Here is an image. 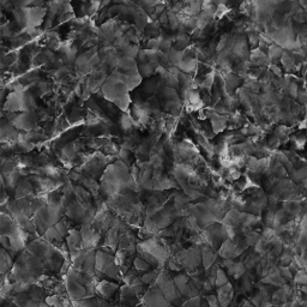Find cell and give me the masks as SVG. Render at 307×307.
I'll return each instance as SVG.
<instances>
[{"label": "cell", "mask_w": 307, "mask_h": 307, "mask_svg": "<svg viewBox=\"0 0 307 307\" xmlns=\"http://www.w3.org/2000/svg\"><path fill=\"white\" fill-rule=\"evenodd\" d=\"M66 243H68V248L70 251V257L71 259L75 257L77 253L81 252L83 250V240H82V233H81V227L79 228L70 229L68 236H66Z\"/></svg>", "instance_id": "9a60e30c"}, {"label": "cell", "mask_w": 307, "mask_h": 307, "mask_svg": "<svg viewBox=\"0 0 307 307\" xmlns=\"http://www.w3.org/2000/svg\"><path fill=\"white\" fill-rule=\"evenodd\" d=\"M43 273H45V271H43L40 260L25 249L16 257L12 270L4 279L11 283L23 282L30 283V285H36L39 278L43 275Z\"/></svg>", "instance_id": "6da1fadb"}, {"label": "cell", "mask_w": 307, "mask_h": 307, "mask_svg": "<svg viewBox=\"0 0 307 307\" xmlns=\"http://www.w3.org/2000/svg\"><path fill=\"white\" fill-rule=\"evenodd\" d=\"M235 298L234 294V287L230 282L226 283L225 286L220 287L218 289V299L220 301L221 307H227L230 302L233 301V299Z\"/></svg>", "instance_id": "ffe728a7"}, {"label": "cell", "mask_w": 307, "mask_h": 307, "mask_svg": "<svg viewBox=\"0 0 307 307\" xmlns=\"http://www.w3.org/2000/svg\"><path fill=\"white\" fill-rule=\"evenodd\" d=\"M34 193H35V188L34 185L29 181V179H19V181L15 190V201L26 198V197H30V196H35Z\"/></svg>", "instance_id": "ac0fdd59"}, {"label": "cell", "mask_w": 307, "mask_h": 307, "mask_svg": "<svg viewBox=\"0 0 307 307\" xmlns=\"http://www.w3.org/2000/svg\"><path fill=\"white\" fill-rule=\"evenodd\" d=\"M121 221H122V219L119 218V216H116L113 226L109 228L108 232L103 235L101 246H100V249L103 250V251L112 253V255H115V252L118 251L119 240H120V229H121Z\"/></svg>", "instance_id": "30bf717a"}, {"label": "cell", "mask_w": 307, "mask_h": 307, "mask_svg": "<svg viewBox=\"0 0 307 307\" xmlns=\"http://www.w3.org/2000/svg\"><path fill=\"white\" fill-rule=\"evenodd\" d=\"M26 250L34 255L41 263L45 273L59 275L66 258L55 246L46 241L42 236L26 246Z\"/></svg>", "instance_id": "7a4b0ae2"}, {"label": "cell", "mask_w": 307, "mask_h": 307, "mask_svg": "<svg viewBox=\"0 0 307 307\" xmlns=\"http://www.w3.org/2000/svg\"><path fill=\"white\" fill-rule=\"evenodd\" d=\"M161 271H162V269H152L148 272L142 273V275H141L142 282L148 287L154 285V283L156 282V280H158L160 272H161Z\"/></svg>", "instance_id": "cb8c5ba5"}, {"label": "cell", "mask_w": 307, "mask_h": 307, "mask_svg": "<svg viewBox=\"0 0 307 307\" xmlns=\"http://www.w3.org/2000/svg\"><path fill=\"white\" fill-rule=\"evenodd\" d=\"M136 307H148V306H146V305H145V303H143V302H141V303H139V305H137Z\"/></svg>", "instance_id": "4dcf8cb0"}, {"label": "cell", "mask_w": 307, "mask_h": 307, "mask_svg": "<svg viewBox=\"0 0 307 307\" xmlns=\"http://www.w3.org/2000/svg\"><path fill=\"white\" fill-rule=\"evenodd\" d=\"M120 287L121 285L118 282L111 281V280H103L96 285V295L101 296L102 299L108 300V301H112V299L119 292Z\"/></svg>", "instance_id": "5bb4252c"}, {"label": "cell", "mask_w": 307, "mask_h": 307, "mask_svg": "<svg viewBox=\"0 0 307 307\" xmlns=\"http://www.w3.org/2000/svg\"><path fill=\"white\" fill-rule=\"evenodd\" d=\"M155 285L159 287V289L161 290L162 294L166 296V299L168 300L172 305H174L175 307H181L185 299L182 298V295L180 294L178 288H176L172 272L169 271L168 269H162L158 280H156Z\"/></svg>", "instance_id": "5b68a950"}, {"label": "cell", "mask_w": 307, "mask_h": 307, "mask_svg": "<svg viewBox=\"0 0 307 307\" xmlns=\"http://www.w3.org/2000/svg\"><path fill=\"white\" fill-rule=\"evenodd\" d=\"M204 233L210 245H211L218 252L219 250L221 249L223 243L229 239V233L223 223H219V222L211 223V225H209L206 228H204Z\"/></svg>", "instance_id": "9c48e42d"}, {"label": "cell", "mask_w": 307, "mask_h": 307, "mask_svg": "<svg viewBox=\"0 0 307 307\" xmlns=\"http://www.w3.org/2000/svg\"><path fill=\"white\" fill-rule=\"evenodd\" d=\"M39 307H53V306H51V305H48V303H47V302H46V301H43V302H41V303H40V305H39Z\"/></svg>", "instance_id": "f546056e"}, {"label": "cell", "mask_w": 307, "mask_h": 307, "mask_svg": "<svg viewBox=\"0 0 307 307\" xmlns=\"http://www.w3.org/2000/svg\"><path fill=\"white\" fill-rule=\"evenodd\" d=\"M142 302L148 307H175L166 299V296L162 294V292L155 283L149 286L148 290L142 298Z\"/></svg>", "instance_id": "4fadbf2b"}, {"label": "cell", "mask_w": 307, "mask_h": 307, "mask_svg": "<svg viewBox=\"0 0 307 307\" xmlns=\"http://www.w3.org/2000/svg\"><path fill=\"white\" fill-rule=\"evenodd\" d=\"M202 301L203 296H196V298L185 300L181 307H202Z\"/></svg>", "instance_id": "484cf974"}, {"label": "cell", "mask_w": 307, "mask_h": 307, "mask_svg": "<svg viewBox=\"0 0 307 307\" xmlns=\"http://www.w3.org/2000/svg\"><path fill=\"white\" fill-rule=\"evenodd\" d=\"M142 251L149 253L150 256H152L154 258H156L160 262V264L162 265V268H166L167 262L171 258L168 250L165 245H163L162 240L159 236H154L151 239L144 240L138 243V248Z\"/></svg>", "instance_id": "ba28073f"}, {"label": "cell", "mask_w": 307, "mask_h": 307, "mask_svg": "<svg viewBox=\"0 0 307 307\" xmlns=\"http://www.w3.org/2000/svg\"><path fill=\"white\" fill-rule=\"evenodd\" d=\"M13 263H15V258L5 249H2V251H0V273H2V279L9 275L10 271L12 270Z\"/></svg>", "instance_id": "44dd1931"}, {"label": "cell", "mask_w": 307, "mask_h": 307, "mask_svg": "<svg viewBox=\"0 0 307 307\" xmlns=\"http://www.w3.org/2000/svg\"><path fill=\"white\" fill-rule=\"evenodd\" d=\"M96 271L105 276L106 280L122 283V273L120 270V266L116 264L115 255L103 251L101 249L96 250V263H95Z\"/></svg>", "instance_id": "277c9868"}, {"label": "cell", "mask_w": 307, "mask_h": 307, "mask_svg": "<svg viewBox=\"0 0 307 307\" xmlns=\"http://www.w3.org/2000/svg\"><path fill=\"white\" fill-rule=\"evenodd\" d=\"M72 260V269L77 271L84 273L89 278L96 280V250H84L78 252L73 257Z\"/></svg>", "instance_id": "52a82bcc"}, {"label": "cell", "mask_w": 307, "mask_h": 307, "mask_svg": "<svg viewBox=\"0 0 307 307\" xmlns=\"http://www.w3.org/2000/svg\"><path fill=\"white\" fill-rule=\"evenodd\" d=\"M228 282H229L228 281V276L226 275L225 270L219 268L218 273H216V283H215L216 288H220V287L225 286L226 283H228Z\"/></svg>", "instance_id": "d4e9b609"}, {"label": "cell", "mask_w": 307, "mask_h": 307, "mask_svg": "<svg viewBox=\"0 0 307 307\" xmlns=\"http://www.w3.org/2000/svg\"><path fill=\"white\" fill-rule=\"evenodd\" d=\"M64 216L65 211L60 205L43 204L35 212V215L33 216V221L35 223L39 235L42 236L51 227L55 226Z\"/></svg>", "instance_id": "3957f363"}, {"label": "cell", "mask_w": 307, "mask_h": 307, "mask_svg": "<svg viewBox=\"0 0 307 307\" xmlns=\"http://www.w3.org/2000/svg\"><path fill=\"white\" fill-rule=\"evenodd\" d=\"M173 259L181 266V269L185 272H192L195 270L202 268V250L201 246L191 245L189 248L182 249L175 256H173Z\"/></svg>", "instance_id": "8992f818"}, {"label": "cell", "mask_w": 307, "mask_h": 307, "mask_svg": "<svg viewBox=\"0 0 307 307\" xmlns=\"http://www.w3.org/2000/svg\"><path fill=\"white\" fill-rule=\"evenodd\" d=\"M46 302L53 307H73V301L70 299L68 293L49 295L46 298Z\"/></svg>", "instance_id": "7402d4cb"}, {"label": "cell", "mask_w": 307, "mask_h": 307, "mask_svg": "<svg viewBox=\"0 0 307 307\" xmlns=\"http://www.w3.org/2000/svg\"><path fill=\"white\" fill-rule=\"evenodd\" d=\"M202 307H210V306H209V303H208V301H206V300H205V298H204V296H203V301H202Z\"/></svg>", "instance_id": "f1b7e54d"}, {"label": "cell", "mask_w": 307, "mask_h": 307, "mask_svg": "<svg viewBox=\"0 0 307 307\" xmlns=\"http://www.w3.org/2000/svg\"><path fill=\"white\" fill-rule=\"evenodd\" d=\"M25 10V16H26V24L30 28H36L40 25L43 21L45 17L46 10L41 8H30V9H24Z\"/></svg>", "instance_id": "d6986e66"}, {"label": "cell", "mask_w": 307, "mask_h": 307, "mask_svg": "<svg viewBox=\"0 0 307 307\" xmlns=\"http://www.w3.org/2000/svg\"><path fill=\"white\" fill-rule=\"evenodd\" d=\"M83 249L84 250H98L100 249L103 236L96 230L91 223H85L81 226Z\"/></svg>", "instance_id": "7c38bea8"}, {"label": "cell", "mask_w": 307, "mask_h": 307, "mask_svg": "<svg viewBox=\"0 0 307 307\" xmlns=\"http://www.w3.org/2000/svg\"><path fill=\"white\" fill-rule=\"evenodd\" d=\"M143 3H144V4H146V5H152L154 3H155V0H142Z\"/></svg>", "instance_id": "83f0119b"}, {"label": "cell", "mask_w": 307, "mask_h": 307, "mask_svg": "<svg viewBox=\"0 0 307 307\" xmlns=\"http://www.w3.org/2000/svg\"><path fill=\"white\" fill-rule=\"evenodd\" d=\"M133 268L137 270V272H138L139 275H142V273L144 272H148L150 270L154 269L152 266L150 265L148 262H145V260L139 255H136L135 257V260H133Z\"/></svg>", "instance_id": "603a6c76"}, {"label": "cell", "mask_w": 307, "mask_h": 307, "mask_svg": "<svg viewBox=\"0 0 307 307\" xmlns=\"http://www.w3.org/2000/svg\"><path fill=\"white\" fill-rule=\"evenodd\" d=\"M63 280H64V278H62L60 275H54V273H43V275H41L39 278L36 285L47 290L49 296L52 294L53 290L55 289V287L58 286Z\"/></svg>", "instance_id": "2e32d148"}, {"label": "cell", "mask_w": 307, "mask_h": 307, "mask_svg": "<svg viewBox=\"0 0 307 307\" xmlns=\"http://www.w3.org/2000/svg\"><path fill=\"white\" fill-rule=\"evenodd\" d=\"M202 250V264L205 270L209 269L210 266L215 265L219 259V252L212 248L209 243L201 246Z\"/></svg>", "instance_id": "e0dca14e"}, {"label": "cell", "mask_w": 307, "mask_h": 307, "mask_svg": "<svg viewBox=\"0 0 307 307\" xmlns=\"http://www.w3.org/2000/svg\"><path fill=\"white\" fill-rule=\"evenodd\" d=\"M281 48H279L278 46H271V47L269 48V58L270 59H276L279 58L280 55H281Z\"/></svg>", "instance_id": "4316f807"}, {"label": "cell", "mask_w": 307, "mask_h": 307, "mask_svg": "<svg viewBox=\"0 0 307 307\" xmlns=\"http://www.w3.org/2000/svg\"><path fill=\"white\" fill-rule=\"evenodd\" d=\"M64 281L66 286V293H68L72 301H79V300L96 295L93 292H90L88 288H85L84 286L81 285L75 278H72L70 273H66L64 276Z\"/></svg>", "instance_id": "8fae6325"}]
</instances>
